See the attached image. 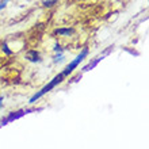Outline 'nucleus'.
I'll return each mask as SVG.
<instances>
[{
  "label": "nucleus",
  "mask_w": 149,
  "mask_h": 149,
  "mask_svg": "<svg viewBox=\"0 0 149 149\" xmlns=\"http://www.w3.org/2000/svg\"><path fill=\"white\" fill-rule=\"evenodd\" d=\"M64 80H65V77L63 76V73H61V72H60L58 74H56L54 77L52 79V80H50L49 83H47L46 86L42 87V88H41L39 91H37L36 94H34V95L31 96V98L29 99V104H36V103L38 102L39 99L42 98L43 95H46L47 92H50V91L53 90V88H56V87L58 86V84H61V83H63Z\"/></svg>",
  "instance_id": "f257e3e1"
},
{
  "label": "nucleus",
  "mask_w": 149,
  "mask_h": 149,
  "mask_svg": "<svg viewBox=\"0 0 149 149\" xmlns=\"http://www.w3.org/2000/svg\"><path fill=\"white\" fill-rule=\"evenodd\" d=\"M88 53H90L88 47H83L81 50H80V53H79V54L76 56V57H74L73 60H72L71 63H69V64L67 65V67H65V69H63V72H61V73H63L64 77H65V79L69 77V76H71V74L73 73V72L79 68V65H80V64H81L83 61H84V60L87 58Z\"/></svg>",
  "instance_id": "f03ea898"
},
{
  "label": "nucleus",
  "mask_w": 149,
  "mask_h": 149,
  "mask_svg": "<svg viewBox=\"0 0 149 149\" xmlns=\"http://www.w3.org/2000/svg\"><path fill=\"white\" fill-rule=\"evenodd\" d=\"M41 110H42V109H27V110L11 111V113H8L6 117L0 118V126H4V125H7V123H10V122L16 121V119L22 118L23 115H26V114H30L31 111H41Z\"/></svg>",
  "instance_id": "7ed1b4c3"
},
{
  "label": "nucleus",
  "mask_w": 149,
  "mask_h": 149,
  "mask_svg": "<svg viewBox=\"0 0 149 149\" xmlns=\"http://www.w3.org/2000/svg\"><path fill=\"white\" fill-rule=\"evenodd\" d=\"M24 58L27 60V61H30V63H33V64H37V63H41V61H42V57H41V54H39V52L36 50V49H31V50L26 52Z\"/></svg>",
  "instance_id": "20e7f679"
},
{
  "label": "nucleus",
  "mask_w": 149,
  "mask_h": 149,
  "mask_svg": "<svg viewBox=\"0 0 149 149\" xmlns=\"http://www.w3.org/2000/svg\"><path fill=\"white\" fill-rule=\"evenodd\" d=\"M106 53H104V54H102V56H99V57H96V58H94L92 60V61H90V63L87 64V65H84V67L81 68V73H86V72H90L91 69H94L95 67H96V65H98L99 63H100V61H102L103 58H104V57H106Z\"/></svg>",
  "instance_id": "39448f33"
},
{
  "label": "nucleus",
  "mask_w": 149,
  "mask_h": 149,
  "mask_svg": "<svg viewBox=\"0 0 149 149\" xmlns=\"http://www.w3.org/2000/svg\"><path fill=\"white\" fill-rule=\"evenodd\" d=\"M54 34L63 37V38H68V37H72L74 34V29L73 27H60L54 30Z\"/></svg>",
  "instance_id": "423d86ee"
},
{
  "label": "nucleus",
  "mask_w": 149,
  "mask_h": 149,
  "mask_svg": "<svg viewBox=\"0 0 149 149\" xmlns=\"http://www.w3.org/2000/svg\"><path fill=\"white\" fill-rule=\"evenodd\" d=\"M64 61H65V54H64V52L54 53V56H53V64L58 65V64H63Z\"/></svg>",
  "instance_id": "0eeeda50"
},
{
  "label": "nucleus",
  "mask_w": 149,
  "mask_h": 149,
  "mask_svg": "<svg viewBox=\"0 0 149 149\" xmlns=\"http://www.w3.org/2000/svg\"><path fill=\"white\" fill-rule=\"evenodd\" d=\"M58 3V0H42V6L45 8H52Z\"/></svg>",
  "instance_id": "6e6552de"
},
{
  "label": "nucleus",
  "mask_w": 149,
  "mask_h": 149,
  "mask_svg": "<svg viewBox=\"0 0 149 149\" xmlns=\"http://www.w3.org/2000/svg\"><path fill=\"white\" fill-rule=\"evenodd\" d=\"M1 50H3V52H4V53H6V54H7V56H11V54H14V52H12L11 49L8 47L7 42H3V43H1Z\"/></svg>",
  "instance_id": "1a4fd4ad"
},
{
  "label": "nucleus",
  "mask_w": 149,
  "mask_h": 149,
  "mask_svg": "<svg viewBox=\"0 0 149 149\" xmlns=\"http://www.w3.org/2000/svg\"><path fill=\"white\" fill-rule=\"evenodd\" d=\"M53 52H54V53H60V52H64V47L61 46L58 42H56L54 46H53Z\"/></svg>",
  "instance_id": "9d476101"
},
{
  "label": "nucleus",
  "mask_w": 149,
  "mask_h": 149,
  "mask_svg": "<svg viewBox=\"0 0 149 149\" xmlns=\"http://www.w3.org/2000/svg\"><path fill=\"white\" fill-rule=\"evenodd\" d=\"M10 3V0H1V1H0V11H1V10H4V8L7 7V4Z\"/></svg>",
  "instance_id": "9b49d317"
},
{
  "label": "nucleus",
  "mask_w": 149,
  "mask_h": 149,
  "mask_svg": "<svg viewBox=\"0 0 149 149\" xmlns=\"http://www.w3.org/2000/svg\"><path fill=\"white\" fill-rule=\"evenodd\" d=\"M3 106H4V96H1V95H0V110L3 109Z\"/></svg>",
  "instance_id": "f8f14e48"
}]
</instances>
